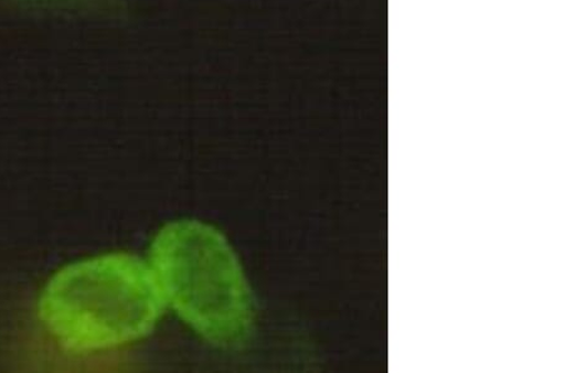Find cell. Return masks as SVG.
I'll list each match as a JSON object with an SVG mask.
<instances>
[{
  "label": "cell",
  "instance_id": "1",
  "mask_svg": "<svg viewBox=\"0 0 565 373\" xmlns=\"http://www.w3.org/2000/svg\"><path fill=\"white\" fill-rule=\"evenodd\" d=\"M166 308L149 263L130 253H108L54 273L36 316L61 350L89 356L145 339Z\"/></svg>",
  "mask_w": 565,
  "mask_h": 373
},
{
  "label": "cell",
  "instance_id": "2",
  "mask_svg": "<svg viewBox=\"0 0 565 373\" xmlns=\"http://www.w3.org/2000/svg\"><path fill=\"white\" fill-rule=\"evenodd\" d=\"M167 305L218 349L239 348L254 326V299L238 256L225 235L198 221L167 224L149 262Z\"/></svg>",
  "mask_w": 565,
  "mask_h": 373
}]
</instances>
